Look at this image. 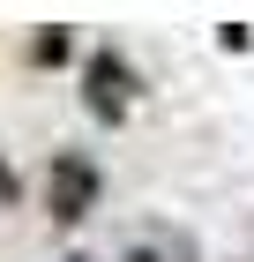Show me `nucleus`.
<instances>
[{
  "label": "nucleus",
  "mask_w": 254,
  "mask_h": 262,
  "mask_svg": "<svg viewBox=\"0 0 254 262\" xmlns=\"http://www.w3.org/2000/svg\"><path fill=\"white\" fill-rule=\"evenodd\" d=\"M98 202H105V165L90 150H53V165H45V217L82 225Z\"/></svg>",
  "instance_id": "f257e3e1"
},
{
  "label": "nucleus",
  "mask_w": 254,
  "mask_h": 262,
  "mask_svg": "<svg viewBox=\"0 0 254 262\" xmlns=\"http://www.w3.org/2000/svg\"><path fill=\"white\" fill-rule=\"evenodd\" d=\"M135 90H142V75L127 68V53H112V45H98V53L82 60V105H90V120L120 127L127 113H135Z\"/></svg>",
  "instance_id": "f03ea898"
},
{
  "label": "nucleus",
  "mask_w": 254,
  "mask_h": 262,
  "mask_svg": "<svg viewBox=\"0 0 254 262\" xmlns=\"http://www.w3.org/2000/svg\"><path fill=\"white\" fill-rule=\"evenodd\" d=\"M30 60H67V30H45V38L30 45Z\"/></svg>",
  "instance_id": "7ed1b4c3"
},
{
  "label": "nucleus",
  "mask_w": 254,
  "mask_h": 262,
  "mask_svg": "<svg viewBox=\"0 0 254 262\" xmlns=\"http://www.w3.org/2000/svg\"><path fill=\"white\" fill-rule=\"evenodd\" d=\"M67 262H90V255H67Z\"/></svg>",
  "instance_id": "20e7f679"
}]
</instances>
